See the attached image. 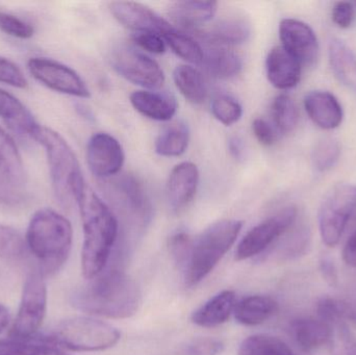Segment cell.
I'll return each instance as SVG.
<instances>
[{
  "label": "cell",
  "mask_w": 356,
  "mask_h": 355,
  "mask_svg": "<svg viewBox=\"0 0 356 355\" xmlns=\"http://www.w3.org/2000/svg\"><path fill=\"white\" fill-rule=\"evenodd\" d=\"M71 304L89 316L127 319L141 304L139 287L120 270L102 271L71 295Z\"/></svg>",
  "instance_id": "obj_1"
},
{
  "label": "cell",
  "mask_w": 356,
  "mask_h": 355,
  "mask_svg": "<svg viewBox=\"0 0 356 355\" xmlns=\"http://www.w3.org/2000/svg\"><path fill=\"white\" fill-rule=\"evenodd\" d=\"M77 206L83 221L81 272L88 281L106 269L119 235L118 220L97 194L86 185Z\"/></svg>",
  "instance_id": "obj_2"
},
{
  "label": "cell",
  "mask_w": 356,
  "mask_h": 355,
  "mask_svg": "<svg viewBox=\"0 0 356 355\" xmlns=\"http://www.w3.org/2000/svg\"><path fill=\"white\" fill-rule=\"evenodd\" d=\"M73 229L70 221L52 208H41L31 217L25 235L27 251L37 260L38 270L52 275L70 256Z\"/></svg>",
  "instance_id": "obj_3"
},
{
  "label": "cell",
  "mask_w": 356,
  "mask_h": 355,
  "mask_svg": "<svg viewBox=\"0 0 356 355\" xmlns=\"http://www.w3.org/2000/svg\"><path fill=\"white\" fill-rule=\"evenodd\" d=\"M242 221L222 220L192 237L188 256L182 265L186 287H196L227 254L242 231Z\"/></svg>",
  "instance_id": "obj_4"
},
{
  "label": "cell",
  "mask_w": 356,
  "mask_h": 355,
  "mask_svg": "<svg viewBox=\"0 0 356 355\" xmlns=\"http://www.w3.org/2000/svg\"><path fill=\"white\" fill-rule=\"evenodd\" d=\"M33 140L45 149L52 187L65 206L77 204L85 189L81 165L68 142L54 129L40 126Z\"/></svg>",
  "instance_id": "obj_5"
},
{
  "label": "cell",
  "mask_w": 356,
  "mask_h": 355,
  "mask_svg": "<svg viewBox=\"0 0 356 355\" xmlns=\"http://www.w3.org/2000/svg\"><path fill=\"white\" fill-rule=\"evenodd\" d=\"M48 341L65 350L75 352H97L110 349L120 341L116 327L91 316L72 317L60 321Z\"/></svg>",
  "instance_id": "obj_6"
},
{
  "label": "cell",
  "mask_w": 356,
  "mask_h": 355,
  "mask_svg": "<svg viewBox=\"0 0 356 355\" xmlns=\"http://www.w3.org/2000/svg\"><path fill=\"white\" fill-rule=\"evenodd\" d=\"M48 292L45 276L31 271L23 283L20 304L10 331V338L31 340L37 337L47 313Z\"/></svg>",
  "instance_id": "obj_7"
},
{
  "label": "cell",
  "mask_w": 356,
  "mask_h": 355,
  "mask_svg": "<svg viewBox=\"0 0 356 355\" xmlns=\"http://www.w3.org/2000/svg\"><path fill=\"white\" fill-rule=\"evenodd\" d=\"M356 220V185H339L322 202L319 229L322 241L328 247L338 245L347 227Z\"/></svg>",
  "instance_id": "obj_8"
},
{
  "label": "cell",
  "mask_w": 356,
  "mask_h": 355,
  "mask_svg": "<svg viewBox=\"0 0 356 355\" xmlns=\"http://www.w3.org/2000/svg\"><path fill=\"white\" fill-rule=\"evenodd\" d=\"M110 60L118 74L135 85L149 90L160 89L164 85L165 73L160 65L133 46H117Z\"/></svg>",
  "instance_id": "obj_9"
},
{
  "label": "cell",
  "mask_w": 356,
  "mask_h": 355,
  "mask_svg": "<svg viewBox=\"0 0 356 355\" xmlns=\"http://www.w3.org/2000/svg\"><path fill=\"white\" fill-rule=\"evenodd\" d=\"M297 215L295 206H286L253 227L238 243L236 261L249 260L265 252L295 224Z\"/></svg>",
  "instance_id": "obj_10"
},
{
  "label": "cell",
  "mask_w": 356,
  "mask_h": 355,
  "mask_svg": "<svg viewBox=\"0 0 356 355\" xmlns=\"http://www.w3.org/2000/svg\"><path fill=\"white\" fill-rule=\"evenodd\" d=\"M27 68L33 79L52 91L79 98L91 96L81 75L62 63L47 58H31Z\"/></svg>",
  "instance_id": "obj_11"
},
{
  "label": "cell",
  "mask_w": 356,
  "mask_h": 355,
  "mask_svg": "<svg viewBox=\"0 0 356 355\" xmlns=\"http://www.w3.org/2000/svg\"><path fill=\"white\" fill-rule=\"evenodd\" d=\"M90 170L98 179L118 174L124 165L125 154L120 142L106 133L92 135L87 145Z\"/></svg>",
  "instance_id": "obj_12"
},
{
  "label": "cell",
  "mask_w": 356,
  "mask_h": 355,
  "mask_svg": "<svg viewBox=\"0 0 356 355\" xmlns=\"http://www.w3.org/2000/svg\"><path fill=\"white\" fill-rule=\"evenodd\" d=\"M282 47L302 66H314L319 58V42L309 25L297 19H284L280 24Z\"/></svg>",
  "instance_id": "obj_13"
},
{
  "label": "cell",
  "mask_w": 356,
  "mask_h": 355,
  "mask_svg": "<svg viewBox=\"0 0 356 355\" xmlns=\"http://www.w3.org/2000/svg\"><path fill=\"white\" fill-rule=\"evenodd\" d=\"M110 10L119 23L133 29L135 33L152 31L164 38L167 33L175 28L166 19L139 2H112Z\"/></svg>",
  "instance_id": "obj_14"
},
{
  "label": "cell",
  "mask_w": 356,
  "mask_h": 355,
  "mask_svg": "<svg viewBox=\"0 0 356 355\" xmlns=\"http://www.w3.org/2000/svg\"><path fill=\"white\" fill-rule=\"evenodd\" d=\"M199 183V171L191 162L180 163L169 175L167 199L175 212L186 208L194 198Z\"/></svg>",
  "instance_id": "obj_15"
},
{
  "label": "cell",
  "mask_w": 356,
  "mask_h": 355,
  "mask_svg": "<svg viewBox=\"0 0 356 355\" xmlns=\"http://www.w3.org/2000/svg\"><path fill=\"white\" fill-rule=\"evenodd\" d=\"M266 71L270 83L276 89L290 90L298 85L302 65L282 46L270 50L266 60Z\"/></svg>",
  "instance_id": "obj_16"
},
{
  "label": "cell",
  "mask_w": 356,
  "mask_h": 355,
  "mask_svg": "<svg viewBox=\"0 0 356 355\" xmlns=\"http://www.w3.org/2000/svg\"><path fill=\"white\" fill-rule=\"evenodd\" d=\"M305 108L309 118L318 126L330 131L340 126L344 118L342 106L334 94L312 91L305 97Z\"/></svg>",
  "instance_id": "obj_17"
},
{
  "label": "cell",
  "mask_w": 356,
  "mask_h": 355,
  "mask_svg": "<svg viewBox=\"0 0 356 355\" xmlns=\"http://www.w3.org/2000/svg\"><path fill=\"white\" fill-rule=\"evenodd\" d=\"M203 41L213 46H230L242 44L250 37V23L240 17H230L213 23L207 28L195 31Z\"/></svg>",
  "instance_id": "obj_18"
},
{
  "label": "cell",
  "mask_w": 356,
  "mask_h": 355,
  "mask_svg": "<svg viewBox=\"0 0 356 355\" xmlns=\"http://www.w3.org/2000/svg\"><path fill=\"white\" fill-rule=\"evenodd\" d=\"M0 118L15 133L33 140L41 126L22 101L3 89H0Z\"/></svg>",
  "instance_id": "obj_19"
},
{
  "label": "cell",
  "mask_w": 356,
  "mask_h": 355,
  "mask_svg": "<svg viewBox=\"0 0 356 355\" xmlns=\"http://www.w3.org/2000/svg\"><path fill=\"white\" fill-rule=\"evenodd\" d=\"M236 299V295L234 291H222L195 311L191 317V321L197 327L205 329L219 327L225 323L234 313Z\"/></svg>",
  "instance_id": "obj_20"
},
{
  "label": "cell",
  "mask_w": 356,
  "mask_h": 355,
  "mask_svg": "<svg viewBox=\"0 0 356 355\" xmlns=\"http://www.w3.org/2000/svg\"><path fill=\"white\" fill-rule=\"evenodd\" d=\"M131 104L140 114L156 121L171 120L177 110L175 98L160 92H134L131 95Z\"/></svg>",
  "instance_id": "obj_21"
},
{
  "label": "cell",
  "mask_w": 356,
  "mask_h": 355,
  "mask_svg": "<svg viewBox=\"0 0 356 355\" xmlns=\"http://www.w3.org/2000/svg\"><path fill=\"white\" fill-rule=\"evenodd\" d=\"M217 10L215 1H177L171 6L169 15L182 28L196 31L213 18Z\"/></svg>",
  "instance_id": "obj_22"
},
{
  "label": "cell",
  "mask_w": 356,
  "mask_h": 355,
  "mask_svg": "<svg viewBox=\"0 0 356 355\" xmlns=\"http://www.w3.org/2000/svg\"><path fill=\"white\" fill-rule=\"evenodd\" d=\"M293 338L305 352H313L330 343L332 329L321 319H297L291 325Z\"/></svg>",
  "instance_id": "obj_23"
},
{
  "label": "cell",
  "mask_w": 356,
  "mask_h": 355,
  "mask_svg": "<svg viewBox=\"0 0 356 355\" xmlns=\"http://www.w3.org/2000/svg\"><path fill=\"white\" fill-rule=\"evenodd\" d=\"M278 304L273 298L265 295L249 296L236 304L234 318L240 324L255 327L266 322L276 314Z\"/></svg>",
  "instance_id": "obj_24"
},
{
  "label": "cell",
  "mask_w": 356,
  "mask_h": 355,
  "mask_svg": "<svg viewBox=\"0 0 356 355\" xmlns=\"http://www.w3.org/2000/svg\"><path fill=\"white\" fill-rule=\"evenodd\" d=\"M330 67L334 76L342 85L356 93V56L345 42L340 39L330 41Z\"/></svg>",
  "instance_id": "obj_25"
},
{
  "label": "cell",
  "mask_w": 356,
  "mask_h": 355,
  "mask_svg": "<svg viewBox=\"0 0 356 355\" xmlns=\"http://www.w3.org/2000/svg\"><path fill=\"white\" fill-rule=\"evenodd\" d=\"M201 64L209 74L216 79H227L240 74L243 68L240 56L221 46H213L203 52Z\"/></svg>",
  "instance_id": "obj_26"
},
{
  "label": "cell",
  "mask_w": 356,
  "mask_h": 355,
  "mask_svg": "<svg viewBox=\"0 0 356 355\" xmlns=\"http://www.w3.org/2000/svg\"><path fill=\"white\" fill-rule=\"evenodd\" d=\"M116 190L120 196L121 204L127 212L141 222L149 216L150 206L141 183L133 175H124L117 181Z\"/></svg>",
  "instance_id": "obj_27"
},
{
  "label": "cell",
  "mask_w": 356,
  "mask_h": 355,
  "mask_svg": "<svg viewBox=\"0 0 356 355\" xmlns=\"http://www.w3.org/2000/svg\"><path fill=\"white\" fill-rule=\"evenodd\" d=\"M0 173L22 187L26 181L24 164L13 138L0 127Z\"/></svg>",
  "instance_id": "obj_28"
},
{
  "label": "cell",
  "mask_w": 356,
  "mask_h": 355,
  "mask_svg": "<svg viewBox=\"0 0 356 355\" xmlns=\"http://www.w3.org/2000/svg\"><path fill=\"white\" fill-rule=\"evenodd\" d=\"M175 85L181 95L194 104H201L207 98V85L200 71L194 67L180 65L173 73Z\"/></svg>",
  "instance_id": "obj_29"
},
{
  "label": "cell",
  "mask_w": 356,
  "mask_h": 355,
  "mask_svg": "<svg viewBox=\"0 0 356 355\" xmlns=\"http://www.w3.org/2000/svg\"><path fill=\"white\" fill-rule=\"evenodd\" d=\"M0 355H71L39 336L31 340H0Z\"/></svg>",
  "instance_id": "obj_30"
},
{
  "label": "cell",
  "mask_w": 356,
  "mask_h": 355,
  "mask_svg": "<svg viewBox=\"0 0 356 355\" xmlns=\"http://www.w3.org/2000/svg\"><path fill=\"white\" fill-rule=\"evenodd\" d=\"M190 141V131L184 123L177 122L163 129L156 140V154L167 158L180 156L186 152Z\"/></svg>",
  "instance_id": "obj_31"
},
{
  "label": "cell",
  "mask_w": 356,
  "mask_h": 355,
  "mask_svg": "<svg viewBox=\"0 0 356 355\" xmlns=\"http://www.w3.org/2000/svg\"><path fill=\"white\" fill-rule=\"evenodd\" d=\"M238 355H295L290 347L278 338L270 335H254L247 338L238 348Z\"/></svg>",
  "instance_id": "obj_32"
},
{
  "label": "cell",
  "mask_w": 356,
  "mask_h": 355,
  "mask_svg": "<svg viewBox=\"0 0 356 355\" xmlns=\"http://www.w3.org/2000/svg\"><path fill=\"white\" fill-rule=\"evenodd\" d=\"M272 117L278 131L292 133L299 121L298 108L294 100L286 94L278 95L272 104Z\"/></svg>",
  "instance_id": "obj_33"
},
{
  "label": "cell",
  "mask_w": 356,
  "mask_h": 355,
  "mask_svg": "<svg viewBox=\"0 0 356 355\" xmlns=\"http://www.w3.org/2000/svg\"><path fill=\"white\" fill-rule=\"evenodd\" d=\"M163 39L170 46L178 56L193 64H201L203 60V50L195 40L186 33L173 28L167 33Z\"/></svg>",
  "instance_id": "obj_34"
},
{
  "label": "cell",
  "mask_w": 356,
  "mask_h": 355,
  "mask_svg": "<svg viewBox=\"0 0 356 355\" xmlns=\"http://www.w3.org/2000/svg\"><path fill=\"white\" fill-rule=\"evenodd\" d=\"M27 247L25 238L13 227L0 224V258L17 261L24 258Z\"/></svg>",
  "instance_id": "obj_35"
},
{
  "label": "cell",
  "mask_w": 356,
  "mask_h": 355,
  "mask_svg": "<svg viewBox=\"0 0 356 355\" xmlns=\"http://www.w3.org/2000/svg\"><path fill=\"white\" fill-rule=\"evenodd\" d=\"M340 156V143L334 138H324L316 144L312 160L318 171L326 172L336 166Z\"/></svg>",
  "instance_id": "obj_36"
},
{
  "label": "cell",
  "mask_w": 356,
  "mask_h": 355,
  "mask_svg": "<svg viewBox=\"0 0 356 355\" xmlns=\"http://www.w3.org/2000/svg\"><path fill=\"white\" fill-rule=\"evenodd\" d=\"M211 108L213 117L226 126L234 124L242 118V106L230 96L220 95L213 98Z\"/></svg>",
  "instance_id": "obj_37"
},
{
  "label": "cell",
  "mask_w": 356,
  "mask_h": 355,
  "mask_svg": "<svg viewBox=\"0 0 356 355\" xmlns=\"http://www.w3.org/2000/svg\"><path fill=\"white\" fill-rule=\"evenodd\" d=\"M330 355H356V339L345 321L330 325Z\"/></svg>",
  "instance_id": "obj_38"
},
{
  "label": "cell",
  "mask_w": 356,
  "mask_h": 355,
  "mask_svg": "<svg viewBox=\"0 0 356 355\" xmlns=\"http://www.w3.org/2000/svg\"><path fill=\"white\" fill-rule=\"evenodd\" d=\"M309 240H311V235H309V229L305 226L296 227L282 242L280 249V256L286 258L301 256L307 251Z\"/></svg>",
  "instance_id": "obj_39"
},
{
  "label": "cell",
  "mask_w": 356,
  "mask_h": 355,
  "mask_svg": "<svg viewBox=\"0 0 356 355\" xmlns=\"http://www.w3.org/2000/svg\"><path fill=\"white\" fill-rule=\"evenodd\" d=\"M317 312L319 319L325 321L330 325L344 321L351 316L350 308L347 304L332 298H323L318 304Z\"/></svg>",
  "instance_id": "obj_40"
},
{
  "label": "cell",
  "mask_w": 356,
  "mask_h": 355,
  "mask_svg": "<svg viewBox=\"0 0 356 355\" xmlns=\"http://www.w3.org/2000/svg\"><path fill=\"white\" fill-rule=\"evenodd\" d=\"M0 31L10 37L21 40L31 39L35 33V29L29 22L4 12H0Z\"/></svg>",
  "instance_id": "obj_41"
},
{
  "label": "cell",
  "mask_w": 356,
  "mask_h": 355,
  "mask_svg": "<svg viewBox=\"0 0 356 355\" xmlns=\"http://www.w3.org/2000/svg\"><path fill=\"white\" fill-rule=\"evenodd\" d=\"M8 177L0 173V206L19 208L25 206L27 197L22 190Z\"/></svg>",
  "instance_id": "obj_42"
},
{
  "label": "cell",
  "mask_w": 356,
  "mask_h": 355,
  "mask_svg": "<svg viewBox=\"0 0 356 355\" xmlns=\"http://www.w3.org/2000/svg\"><path fill=\"white\" fill-rule=\"evenodd\" d=\"M0 83L17 89H26L29 85L20 67L3 56H0Z\"/></svg>",
  "instance_id": "obj_43"
},
{
  "label": "cell",
  "mask_w": 356,
  "mask_h": 355,
  "mask_svg": "<svg viewBox=\"0 0 356 355\" xmlns=\"http://www.w3.org/2000/svg\"><path fill=\"white\" fill-rule=\"evenodd\" d=\"M223 342L211 338H201L191 342L184 350V355H220L224 352Z\"/></svg>",
  "instance_id": "obj_44"
},
{
  "label": "cell",
  "mask_w": 356,
  "mask_h": 355,
  "mask_svg": "<svg viewBox=\"0 0 356 355\" xmlns=\"http://www.w3.org/2000/svg\"><path fill=\"white\" fill-rule=\"evenodd\" d=\"M134 42L145 51L161 54L166 51V42L162 35L152 31H137L134 33Z\"/></svg>",
  "instance_id": "obj_45"
},
{
  "label": "cell",
  "mask_w": 356,
  "mask_h": 355,
  "mask_svg": "<svg viewBox=\"0 0 356 355\" xmlns=\"http://www.w3.org/2000/svg\"><path fill=\"white\" fill-rule=\"evenodd\" d=\"M355 8L351 2L339 1L332 8V20L341 28H348L355 22Z\"/></svg>",
  "instance_id": "obj_46"
},
{
  "label": "cell",
  "mask_w": 356,
  "mask_h": 355,
  "mask_svg": "<svg viewBox=\"0 0 356 355\" xmlns=\"http://www.w3.org/2000/svg\"><path fill=\"white\" fill-rule=\"evenodd\" d=\"M252 131L257 141L264 146H272L277 142L278 135L273 126L263 118H257L252 123Z\"/></svg>",
  "instance_id": "obj_47"
},
{
  "label": "cell",
  "mask_w": 356,
  "mask_h": 355,
  "mask_svg": "<svg viewBox=\"0 0 356 355\" xmlns=\"http://www.w3.org/2000/svg\"><path fill=\"white\" fill-rule=\"evenodd\" d=\"M320 271L326 283L330 286H336L338 283V272L336 266L330 258H323L320 261Z\"/></svg>",
  "instance_id": "obj_48"
},
{
  "label": "cell",
  "mask_w": 356,
  "mask_h": 355,
  "mask_svg": "<svg viewBox=\"0 0 356 355\" xmlns=\"http://www.w3.org/2000/svg\"><path fill=\"white\" fill-rule=\"evenodd\" d=\"M343 258L347 265L356 268V231L349 238L346 245H345L344 250H343Z\"/></svg>",
  "instance_id": "obj_49"
},
{
  "label": "cell",
  "mask_w": 356,
  "mask_h": 355,
  "mask_svg": "<svg viewBox=\"0 0 356 355\" xmlns=\"http://www.w3.org/2000/svg\"><path fill=\"white\" fill-rule=\"evenodd\" d=\"M228 149L230 154L234 156L236 160H243L245 156L244 141L238 135L229 138L228 140Z\"/></svg>",
  "instance_id": "obj_50"
},
{
  "label": "cell",
  "mask_w": 356,
  "mask_h": 355,
  "mask_svg": "<svg viewBox=\"0 0 356 355\" xmlns=\"http://www.w3.org/2000/svg\"><path fill=\"white\" fill-rule=\"evenodd\" d=\"M8 324H10V312L6 306L0 304V333L6 331Z\"/></svg>",
  "instance_id": "obj_51"
}]
</instances>
